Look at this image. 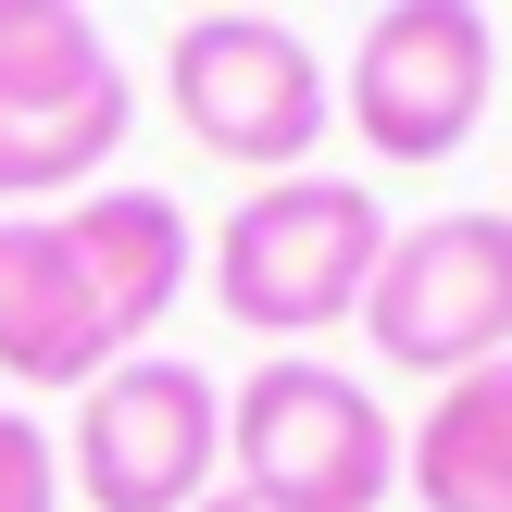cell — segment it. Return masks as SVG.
<instances>
[{"instance_id": "cell-1", "label": "cell", "mask_w": 512, "mask_h": 512, "mask_svg": "<svg viewBox=\"0 0 512 512\" xmlns=\"http://www.w3.org/2000/svg\"><path fill=\"white\" fill-rule=\"evenodd\" d=\"M375 263H388V200H375L363 175H325V163L313 175H263V188L213 225V250H200L213 313L250 325V338H275V350L350 325L363 288H375Z\"/></svg>"}, {"instance_id": "cell-2", "label": "cell", "mask_w": 512, "mask_h": 512, "mask_svg": "<svg viewBox=\"0 0 512 512\" xmlns=\"http://www.w3.org/2000/svg\"><path fill=\"white\" fill-rule=\"evenodd\" d=\"M225 488L275 512H375L400 488V425L325 350H275L225 388Z\"/></svg>"}, {"instance_id": "cell-3", "label": "cell", "mask_w": 512, "mask_h": 512, "mask_svg": "<svg viewBox=\"0 0 512 512\" xmlns=\"http://www.w3.org/2000/svg\"><path fill=\"white\" fill-rule=\"evenodd\" d=\"M163 113L238 175H313L325 125H338V75L275 13H188L163 50Z\"/></svg>"}, {"instance_id": "cell-4", "label": "cell", "mask_w": 512, "mask_h": 512, "mask_svg": "<svg viewBox=\"0 0 512 512\" xmlns=\"http://www.w3.org/2000/svg\"><path fill=\"white\" fill-rule=\"evenodd\" d=\"M63 475L88 512H200L225 488V388L188 350H125L113 375L75 388Z\"/></svg>"}, {"instance_id": "cell-5", "label": "cell", "mask_w": 512, "mask_h": 512, "mask_svg": "<svg viewBox=\"0 0 512 512\" xmlns=\"http://www.w3.org/2000/svg\"><path fill=\"white\" fill-rule=\"evenodd\" d=\"M500 100V38L488 0H388V13L350 38L338 63V125L375 150V163H450V150L488 125Z\"/></svg>"}, {"instance_id": "cell-6", "label": "cell", "mask_w": 512, "mask_h": 512, "mask_svg": "<svg viewBox=\"0 0 512 512\" xmlns=\"http://www.w3.org/2000/svg\"><path fill=\"white\" fill-rule=\"evenodd\" d=\"M363 338L388 375H475L512 350V213H425L388 225V263L363 288Z\"/></svg>"}, {"instance_id": "cell-7", "label": "cell", "mask_w": 512, "mask_h": 512, "mask_svg": "<svg viewBox=\"0 0 512 512\" xmlns=\"http://www.w3.org/2000/svg\"><path fill=\"white\" fill-rule=\"evenodd\" d=\"M113 363H125V325L88 288L63 213H0V375L13 388H88Z\"/></svg>"}, {"instance_id": "cell-8", "label": "cell", "mask_w": 512, "mask_h": 512, "mask_svg": "<svg viewBox=\"0 0 512 512\" xmlns=\"http://www.w3.org/2000/svg\"><path fill=\"white\" fill-rule=\"evenodd\" d=\"M63 238H75V263H88V288L113 300L125 350H163V313L200 275L188 213H175L163 188H88V200H63Z\"/></svg>"}, {"instance_id": "cell-9", "label": "cell", "mask_w": 512, "mask_h": 512, "mask_svg": "<svg viewBox=\"0 0 512 512\" xmlns=\"http://www.w3.org/2000/svg\"><path fill=\"white\" fill-rule=\"evenodd\" d=\"M400 488L413 512H512V350L425 400V425L400 438Z\"/></svg>"}, {"instance_id": "cell-10", "label": "cell", "mask_w": 512, "mask_h": 512, "mask_svg": "<svg viewBox=\"0 0 512 512\" xmlns=\"http://www.w3.org/2000/svg\"><path fill=\"white\" fill-rule=\"evenodd\" d=\"M138 138V88L125 75H100L88 100H50V113H0V200H63L88 188V175H113V150Z\"/></svg>"}, {"instance_id": "cell-11", "label": "cell", "mask_w": 512, "mask_h": 512, "mask_svg": "<svg viewBox=\"0 0 512 512\" xmlns=\"http://www.w3.org/2000/svg\"><path fill=\"white\" fill-rule=\"evenodd\" d=\"M113 75L88 0H0V113H50V100H88Z\"/></svg>"}, {"instance_id": "cell-12", "label": "cell", "mask_w": 512, "mask_h": 512, "mask_svg": "<svg viewBox=\"0 0 512 512\" xmlns=\"http://www.w3.org/2000/svg\"><path fill=\"white\" fill-rule=\"evenodd\" d=\"M0 512H63V450L38 438V413L0 400Z\"/></svg>"}, {"instance_id": "cell-13", "label": "cell", "mask_w": 512, "mask_h": 512, "mask_svg": "<svg viewBox=\"0 0 512 512\" xmlns=\"http://www.w3.org/2000/svg\"><path fill=\"white\" fill-rule=\"evenodd\" d=\"M200 512H275V500H250V488H213V500H200Z\"/></svg>"}, {"instance_id": "cell-14", "label": "cell", "mask_w": 512, "mask_h": 512, "mask_svg": "<svg viewBox=\"0 0 512 512\" xmlns=\"http://www.w3.org/2000/svg\"><path fill=\"white\" fill-rule=\"evenodd\" d=\"M200 13H250V0H200Z\"/></svg>"}, {"instance_id": "cell-15", "label": "cell", "mask_w": 512, "mask_h": 512, "mask_svg": "<svg viewBox=\"0 0 512 512\" xmlns=\"http://www.w3.org/2000/svg\"><path fill=\"white\" fill-rule=\"evenodd\" d=\"M500 213H512V200H500Z\"/></svg>"}]
</instances>
